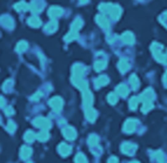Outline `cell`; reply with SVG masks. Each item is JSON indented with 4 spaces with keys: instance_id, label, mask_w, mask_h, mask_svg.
<instances>
[{
    "instance_id": "6da1fadb",
    "label": "cell",
    "mask_w": 167,
    "mask_h": 163,
    "mask_svg": "<svg viewBox=\"0 0 167 163\" xmlns=\"http://www.w3.org/2000/svg\"><path fill=\"white\" fill-rule=\"evenodd\" d=\"M99 10H101L104 13H108L112 19L117 20L121 14V8L119 6H115L112 4H102L99 6Z\"/></svg>"
},
{
    "instance_id": "7a4b0ae2",
    "label": "cell",
    "mask_w": 167,
    "mask_h": 163,
    "mask_svg": "<svg viewBox=\"0 0 167 163\" xmlns=\"http://www.w3.org/2000/svg\"><path fill=\"white\" fill-rule=\"evenodd\" d=\"M162 47L161 45L159 44H153L152 45V52H153L154 56H155V59L158 60V61H160V62H166V55L165 54H162Z\"/></svg>"
},
{
    "instance_id": "3957f363",
    "label": "cell",
    "mask_w": 167,
    "mask_h": 163,
    "mask_svg": "<svg viewBox=\"0 0 167 163\" xmlns=\"http://www.w3.org/2000/svg\"><path fill=\"white\" fill-rule=\"evenodd\" d=\"M33 124L35 127H38V128H41L42 130H47L51 127V122L46 118H37L33 121Z\"/></svg>"
},
{
    "instance_id": "277c9868",
    "label": "cell",
    "mask_w": 167,
    "mask_h": 163,
    "mask_svg": "<svg viewBox=\"0 0 167 163\" xmlns=\"http://www.w3.org/2000/svg\"><path fill=\"white\" fill-rule=\"evenodd\" d=\"M62 104H64V102H62V100H61L59 96H55V98L50 100V106H51V107L53 108V111H60L61 108H62Z\"/></svg>"
},
{
    "instance_id": "5b68a950",
    "label": "cell",
    "mask_w": 167,
    "mask_h": 163,
    "mask_svg": "<svg viewBox=\"0 0 167 163\" xmlns=\"http://www.w3.org/2000/svg\"><path fill=\"white\" fill-rule=\"evenodd\" d=\"M137 124H138V122H137L135 120L129 118L128 121H126V122H125V126H124V131H125V133H133V131L137 129Z\"/></svg>"
},
{
    "instance_id": "8992f818",
    "label": "cell",
    "mask_w": 167,
    "mask_h": 163,
    "mask_svg": "<svg viewBox=\"0 0 167 163\" xmlns=\"http://www.w3.org/2000/svg\"><path fill=\"white\" fill-rule=\"evenodd\" d=\"M137 149V146L133 143H124L121 146V151L125 153L126 155H133V153Z\"/></svg>"
},
{
    "instance_id": "52a82bcc",
    "label": "cell",
    "mask_w": 167,
    "mask_h": 163,
    "mask_svg": "<svg viewBox=\"0 0 167 163\" xmlns=\"http://www.w3.org/2000/svg\"><path fill=\"white\" fill-rule=\"evenodd\" d=\"M82 101H84V107H85V109H86V108H89V107H92L93 96H92V94H91L88 91H84V98H82Z\"/></svg>"
},
{
    "instance_id": "ba28073f",
    "label": "cell",
    "mask_w": 167,
    "mask_h": 163,
    "mask_svg": "<svg viewBox=\"0 0 167 163\" xmlns=\"http://www.w3.org/2000/svg\"><path fill=\"white\" fill-rule=\"evenodd\" d=\"M62 134H64V136L66 137L67 140H74V138L77 137L75 129H74V128H72V127H66V128H64Z\"/></svg>"
},
{
    "instance_id": "9c48e42d",
    "label": "cell",
    "mask_w": 167,
    "mask_h": 163,
    "mask_svg": "<svg viewBox=\"0 0 167 163\" xmlns=\"http://www.w3.org/2000/svg\"><path fill=\"white\" fill-rule=\"evenodd\" d=\"M154 99V93L151 88H148L147 91H145L140 96V100H142L144 102H147V101H152Z\"/></svg>"
},
{
    "instance_id": "30bf717a",
    "label": "cell",
    "mask_w": 167,
    "mask_h": 163,
    "mask_svg": "<svg viewBox=\"0 0 167 163\" xmlns=\"http://www.w3.org/2000/svg\"><path fill=\"white\" fill-rule=\"evenodd\" d=\"M61 14H62V10L58 6L51 7V8H50V11H48V15H50L51 18H53V19L59 18Z\"/></svg>"
},
{
    "instance_id": "8fae6325",
    "label": "cell",
    "mask_w": 167,
    "mask_h": 163,
    "mask_svg": "<svg viewBox=\"0 0 167 163\" xmlns=\"http://www.w3.org/2000/svg\"><path fill=\"white\" fill-rule=\"evenodd\" d=\"M58 150H59V153H60L62 156H67V155H70V153H71V150L72 148L66 143H61L59 147H58Z\"/></svg>"
},
{
    "instance_id": "7c38bea8",
    "label": "cell",
    "mask_w": 167,
    "mask_h": 163,
    "mask_svg": "<svg viewBox=\"0 0 167 163\" xmlns=\"http://www.w3.org/2000/svg\"><path fill=\"white\" fill-rule=\"evenodd\" d=\"M121 40L125 42V44H128V45H132L134 42V37L131 32H125L122 35H121Z\"/></svg>"
},
{
    "instance_id": "4fadbf2b",
    "label": "cell",
    "mask_w": 167,
    "mask_h": 163,
    "mask_svg": "<svg viewBox=\"0 0 167 163\" xmlns=\"http://www.w3.org/2000/svg\"><path fill=\"white\" fill-rule=\"evenodd\" d=\"M97 111H94L92 107H89V108H86V118L88 121H91V122H93L94 120L97 118Z\"/></svg>"
},
{
    "instance_id": "5bb4252c",
    "label": "cell",
    "mask_w": 167,
    "mask_h": 163,
    "mask_svg": "<svg viewBox=\"0 0 167 163\" xmlns=\"http://www.w3.org/2000/svg\"><path fill=\"white\" fill-rule=\"evenodd\" d=\"M97 22H98L102 28H105V29L109 27V21H108L104 15H98V17H97Z\"/></svg>"
},
{
    "instance_id": "9a60e30c",
    "label": "cell",
    "mask_w": 167,
    "mask_h": 163,
    "mask_svg": "<svg viewBox=\"0 0 167 163\" xmlns=\"http://www.w3.org/2000/svg\"><path fill=\"white\" fill-rule=\"evenodd\" d=\"M85 72V67L81 65H75L73 67V76L77 78H81V75Z\"/></svg>"
},
{
    "instance_id": "2e32d148",
    "label": "cell",
    "mask_w": 167,
    "mask_h": 163,
    "mask_svg": "<svg viewBox=\"0 0 167 163\" xmlns=\"http://www.w3.org/2000/svg\"><path fill=\"white\" fill-rule=\"evenodd\" d=\"M31 154H32V149H31L30 147L25 146V147H22V148H21V150H20V157L21 158L26 160V158H28V157L31 156Z\"/></svg>"
},
{
    "instance_id": "e0dca14e",
    "label": "cell",
    "mask_w": 167,
    "mask_h": 163,
    "mask_svg": "<svg viewBox=\"0 0 167 163\" xmlns=\"http://www.w3.org/2000/svg\"><path fill=\"white\" fill-rule=\"evenodd\" d=\"M57 27H58V22H57L55 20H52V21H50V22L46 25L45 29H46L47 33H52L57 29Z\"/></svg>"
},
{
    "instance_id": "ac0fdd59",
    "label": "cell",
    "mask_w": 167,
    "mask_h": 163,
    "mask_svg": "<svg viewBox=\"0 0 167 163\" xmlns=\"http://www.w3.org/2000/svg\"><path fill=\"white\" fill-rule=\"evenodd\" d=\"M95 87L97 88H99V87H102V86H105L108 83V78L107 76H100V78H98L95 80Z\"/></svg>"
},
{
    "instance_id": "d6986e66",
    "label": "cell",
    "mask_w": 167,
    "mask_h": 163,
    "mask_svg": "<svg viewBox=\"0 0 167 163\" xmlns=\"http://www.w3.org/2000/svg\"><path fill=\"white\" fill-rule=\"evenodd\" d=\"M128 68H129V64H128V61L125 59H121L120 62H119V69H120L121 73H126L128 71Z\"/></svg>"
},
{
    "instance_id": "ffe728a7",
    "label": "cell",
    "mask_w": 167,
    "mask_h": 163,
    "mask_svg": "<svg viewBox=\"0 0 167 163\" xmlns=\"http://www.w3.org/2000/svg\"><path fill=\"white\" fill-rule=\"evenodd\" d=\"M24 138H25V141H26V142L31 143V142H33L34 140L37 138V134H34L32 130H28V131H26V134H25Z\"/></svg>"
},
{
    "instance_id": "44dd1931",
    "label": "cell",
    "mask_w": 167,
    "mask_h": 163,
    "mask_svg": "<svg viewBox=\"0 0 167 163\" xmlns=\"http://www.w3.org/2000/svg\"><path fill=\"white\" fill-rule=\"evenodd\" d=\"M117 94L120 96H126L128 94V88L125 85H120L117 87Z\"/></svg>"
},
{
    "instance_id": "7402d4cb",
    "label": "cell",
    "mask_w": 167,
    "mask_h": 163,
    "mask_svg": "<svg viewBox=\"0 0 167 163\" xmlns=\"http://www.w3.org/2000/svg\"><path fill=\"white\" fill-rule=\"evenodd\" d=\"M28 25L32 27H39L41 25V21L39 20V18H37V17H31V18L28 19Z\"/></svg>"
},
{
    "instance_id": "603a6c76",
    "label": "cell",
    "mask_w": 167,
    "mask_h": 163,
    "mask_svg": "<svg viewBox=\"0 0 167 163\" xmlns=\"http://www.w3.org/2000/svg\"><path fill=\"white\" fill-rule=\"evenodd\" d=\"M106 67V61L105 60H100V61H97L95 62V65H94V68H95V71H102L104 68Z\"/></svg>"
},
{
    "instance_id": "cb8c5ba5",
    "label": "cell",
    "mask_w": 167,
    "mask_h": 163,
    "mask_svg": "<svg viewBox=\"0 0 167 163\" xmlns=\"http://www.w3.org/2000/svg\"><path fill=\"white\" fill-rule=\"evenodd\" d=\"M139 101H140V98H138V96H133V98L129 100V107H131V109H135L138 107Z\"/></svg>"
},
{
    "instance_id": "d4e9b609",
    "label": "cell",
    "mask_w": 167,
    "mask_h": 163,
    "mask_svg": "<svg viewBox=\"0 0 167 163\" xmlns=\"http://www.w3.org/2000/svg\"><path fill=\"white\" fill-rule=\"evenodd\" d=\"M1 21H2V25L6 27H12L13 26V20L11 19L10 17H2L1 18Z\"/></svg>"
},
{
    "instance_id": "484cf974",
    "label": "cell",
    "mask_w": 167,
    "mask_h": 163,
    "mask_svg": "<svg viewBox=\"0 0 167 163\" xmlns=\"http://www.w3.org/2000/svg\"><path fill=\"white\" fill-rule=\"evenodd\" d=\"M41 7H42V2L38 4L37 1H34V2H32V5H31V10H32V12L39 13V12H40V10H41Z\"/></svg>"
},
{
    "instance_id": "4316f807",
    "label": "cell",
    "mask_w": 167,
    "mask_h": 163,
    "mask_svg": "<svg viewBox=\"0 0 167 163\" xmlns=\"http://www.w3.org/2000/svg\"><path fill=\"white\" fill-rule=\"evenodd\" d=\"M129 83H131L133 89H137V88L139 87V80H138V78H137L135 75H132L131 79H129Z\"/></svg>"
},
{
    "instance_id": "83f0119b",
    "label": "cell",
    "mask_w": 167,
    "mask_h": 163,
    "mask_svg": "<svg viewBox=\"0 0 167 163\" xmlns=\"http://www.w3.org/2000/svg\"><path fill=\"white\" fill-rule=\"evenodd\" d=\"M152 107H153L152 101H147V102H144L141 111H142V113H147V111H149L151 109H152Z\"/></svg>"
},
{
    "instance_id": "f1b7e54d",
    "label": "cell",
    "mask_w": 167,
    "mask_h": 163,
    "mask_svg": "<svg viewBox=\"0 0 167 163\" xmlns=\"http://www.w3.org/2000/svg\"><path fill=\"white\" fill-rule=\"evenodd\" d=\"M77 37H78V32H77V31H72V29H71V32L66 35L65 40H66L67 42H70V41H72V40L75 39Z\"/></svg>"
},
{
    "instance_id": "f546056e",
    "label": "cell",
    "mask_w": 167,
    "mask_h": 163,
    "mask_svg": "<svg viewBox=\"0 0 167 163\" xmlns=\"http://www.w3.org/2000/svg\"><path fill=\"white\" fill-rule=\"evenodd\" d=\"M37 138H38L39 141H46L47 138H48V133H47V130H41L39 134H37Z\"/></svg>"
},
{
    "instance_id": "4dcf8cb0",
    "label": "cell",
    "mask_w": 167,
    "mask_h": 163,
    "mask_svg": "<svg viewBox=\"0 0 167 163\" xmlns=\"http://www.w3.org/2000/svg\"><path fill=\"white\" fill-rule=\"evenodd\" d=\"M98 142H99V137L97 136V135H91V136L88 137V143H89V146L94 147V146H97Z\"/></svg>"
},
{
    "instance_id": "1f68e13d",
    "label": "cell",
    "mask_w": 167,
    "mask_h": 163,
    "mask_svg": "<svg viewBox=\"0 0 167 163\" xmlns=\"http://www.w3.org/2000/svg\"><path fill=\"white\" fill-rule=\"evenodd\" d=\"M14 8L17 10V11H26L27 8H28V5L27 4H25V2H18L15 6H14Z\"/></svg>"
},
{
    "instance_id": "d6a6232c",
    "label": "cell",
    "mask_w": 167,
    "mask_h": 163,
    "mask_svg": "<svg viewBox=\"0 0 167 163\" xmlns=\"http://www.w3.org/2000/svg\"><path fill=\"white\" fill-rule=\"evenodd\" d=\"M75 163H87V158L84 154H78L75 156Z\"/></svg>"
},
{
    "instance_id": "836d02e7",
    "label": "cell",
    "mask_w": 167,
    "mask_h": 163,
    "mask_svg": "<svg viewBox=\"0 0 167 163\" xmlns=\"http://www.w3.org/2000/svg\"><path fill=\"white\" fill-rule=\"evenodd\" d=\"M117 101H118V95H117L115 93H111V94L108 95V102L111 104H115Z\"/></svg>"
},
{
    "instance_id": "e575fe53",
    "label": "cell",
    "mask_w": 167,
    "mask_h": 163,
    "mask_svg": "<svg viewBox=\"0 0 167 163\" xmlns=\"http://www.w3.org/2000/svg\"><path fill=\"white\" fill-rule=\"evenodd\" d=\"M26 48H27V42H25V41H20V42L18 44V46H17V51L20 53L26 51Z\"/></svg>"
},
{
    "instance_id": "d590c367",
    "label": "cell",
    "mask_w": 167,
    "mask_h": 163,
    "mask_svg": "<svg viewBox=\"0 0 167 163\" xmlns=\"http://www.w3.org/2000/svg\"><path fill=\"white\" fill-rule=\"evenodd\" d=\"M82 26V21L80 19H77L75 21L73 22V25H72V31H77L78 32V29Z\"/></svg>"
},
{
    "instance_id": "8d00e7d4",
    "label": "cell",
    "mask_w": 167,
    "mask_h": 163,
    "mask_svg": "<svg viewBox=\"0 0 167 163\" xmlns=\"http://www.w3.org/2000/svg\"><path fill=\"white\" fill-rule=\"evenodd\" d=\"M6 128H7V130L10 131V133H12V131L15 130V124H14L12 121H10V122H8V124H7Z\"/></svg>"
},
{
    "instance_id": "74e56055",
    "label": "cell",
    "mask_w": 167,
    "mask_h": 163,
    "mask_svg": "<svg viewBox=\"0 0 167 163\" xmlns=\"http://www.w3.org/2000/svg\"><path fill=\"white\" fill-rule=\"evenodd\" d=\"M108 163H118V158H117L115 156L109 157V160H108Z\"/></svg>"
},
{
    "instance_id": "f35d334b",
    "label": "cell",
    "mask_w": 167,
    "mask_h": 163,
    "mask_svg": "<svg viewBox=\"0 0 167 163\" xmlns=\"http://www.w3.org/2000/svg\"><path fill=\"white\" fill-rule=\"evenodd\" d=\"M40 96H41L40 93H37V94L34 95L33 98H32V100H35V101H37V100H39V99H40Z\"/></svg>"
},
{
    "instance_id": "ab89813d",
    "label": "cell",
    "mask_w": 167,
    "mask_h": 163,
    "mask_svg": "<svg viewBox=\"0 0 167 163\" xmlns=\"http://www.w3.org/2000/svg\"><path fill=\"white\" fill-rule=\"evenodd\" d=\"M5 113H6V114H8V115H11V114L13 113V111H12L11 108H7V109H5Z\"/></svg>"
},
{
    "instance_id": "60d3db41",
    "label": "cell",
    "mask_w": 167,
    "mask_h": 163,
    "mask_svg": "<svg viewBox=\"0 0 167 163\" xmlns=\"http://www.w3.org/2000/svg\"><path fill=\"white\" fill-rule=\"evenodd\" d=\"M164 83H165V86H167V72L164 75Z\"/></svg>"
},
{
    "instance_id": "b9f144b4",
    "label": "cell",
    "mask_w": 167,
    "mask_h": 163,
    "mask_svg": "<svg viewBox=\"0 0 167 163\" xmlns=\"http://www.w3.org/2000/svg\"><path fill=\"white\" fill-rule=\"evenodd\" d=\"M4 104H5V101H4V99L0 98V107H4Z\"/></svg>"
},
{
    "instance_id": "7bdbcfd3",
    "label": "cell",
    "mask_w": 167,
    "mask_h": 163,
    "mask_svg": "<svg viewBox=\"0 0 167 163\" xmlns=\"http://www.w3.org/2000/svg\"><path fill=\"white\" fill-rule=\"evenodd\" d=\"M82 4H85V2H87V0H80Z\"/></svg>"
},
{
    "instance_id": "ee69618b",
    "label": "cell",
    "mask_w": 167,
    "mask_h": 163,
    "mask_svg": "<svg viewBox=\"0 0 167 163\" xmlns=\"http://www.w3.org/2000/svg\"><path fill=\"white\" fill-rule=\"evenodd\" d=\"M165 17H166V19H167V13H165Z\"/></svg>"
},
{
    "instance_id": "f6af8a7d",
    "label": "cell",
    "mask_w": 167,
    "mask_h": 163,
    "mask_svg": "<svg viewBox=\"0 0 167 163\" xmlns=\"http://www.w3.org/2000/svg\"><path fill=\"white\" fill-rule=\"evenodd\" d=\"M131 163H139V162H131Z\"/></svg>"
},
{
    "instance_id": "bcb514c9",
    "label": "cell",
    "mask_w": 167,
    "mask_h": 163,
    "mask_svg": "<svg viewBox=\"0 0 167 163\" xmlns=\"http://www.w3.org/2000/svg\"><path fill=\"white\" fill-rule=\"evenodd\" d=\"M28 163H31V162H28Z\"/></svg>"
}]
</instances>
